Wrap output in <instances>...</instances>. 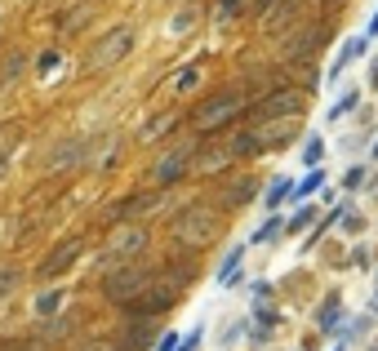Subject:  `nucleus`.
Wrapping results in <instances>:
<instances>
[{
  "instance_id": "9",
  "label": "nucleus",
  "mask_w": 378,
  "mask_h": 351,
  "mask_svg": "<svg viewBox=\"0 0 378 351\" xmlns=\"http://www.w3.org/2000/svg\"><path fill=\"white\" fill-rule=\"evenodd\" d=\"M254 134H258L263 151L276 147V142H289L298 134V116H271V120H254Z\"/></svg>"
},
{
  "instance_id": "34",
  "label": "nucleus",
  "mask_w": 378,
  "mask_h": 351,
  "mask_svg": "<svg viewBox=\"0 0 378 351\" xmlns=\"http://www.w3.org/2000/svg\"><path fill=\"white\" fill-rule=\"evenodd\" d=\"M338 218H343V223H338V227H343V231H361V218H356L352 210H343Z\"/></svg>"
},
{
  "instance_id": "23",
  "label": "nucleus",
  "mask_w": 378,
  "mask_h": 351,
  "mask_svg": "<svg viewBox=\"0 0 378 351\" xmlns=\"http://www.w3.org/2000/svg\"><path fill=\"white\" fill-rule=\"evenodd\" d=\"M14 142H18V125H0V165L9 160V151H14Z\"/></svg>"
},
{
  "instance_id": "28",
  "label": "nucleus",
  "mask_w": 378,
  "mask_h": 351,
  "mask_svg": "<svg viewBox=\"0 0 378 351\" xmlns=\"http://www.w3.org/2000/svg\"><path fill=\"white\" fill-rule=\"evenodd\" d=\"M320 156H325V142H320V138H307V147H302V160L316 169V165H320Z\"/></svg>"
},
{
  "instance_id": "1",
  "label": "nucleus",
  "mask_w": 378,
  "mask_h": 351,
  "mask_svg": "<svg viewBox=\"0 0 378 351\" xmlns=\"http://www.w3.org/2000/svg\"><path fill=\"white\" fill-rule=\"evenodd\" d=\"M192 280V267H169L165 276H156V280H147L143 284V293H138L129 307L138 311V316H160V311H169L178 302V293H183V284Z\"/></svg>"
},
{
  "instance_id": "32",
  "label": "nucleus",
  "mask_w": 378,
  "mask_h": 351,
  "mask_svg": "<svg viewBox=\"0 0 378 351\" xmlns=\"http://www.w3.org/2000/svg\"><path fill=\"white\" fill-rule=\"evenodd\" d=\"M307 223H311V210H298V214H294V218H289V223H285V227H289V231H302V227H307Z\"/></svg>"
},
{
  "instance_id": "44",
  "label": "nucleus",
  "mask_w": 378,
  "mask_h": 351,
  "mask_svg": "<svg viewBox=\"0 0 378 351\" xmlns=\"http://www.w3.org/2000/svg\"><path fill=\"white\" fill-rule=\"evenodd\" d=\"M329 5H334V0H329Z\"/></svg>"
},
{
  "instance_id": "42",
  "label": "nucleus",
  "mask_w": 378,
  "mask_h": 351,
  "mask_svg": "<svg viewBox=\"0 0 378 351\" xmlns=\"http://www.w3.org/2000/svg\"><path fill=\"white\" fill-rule=\"evenodd\" d=\"M334 351H343V347H334Z\"/></svg>"
},
{
  "instance_id": "11",
  "label": "nucleus",
  "mask_w": 378,
  "mask_h": 351,
  "mask_svg": "<svg viewBox=\"0 0 378 351\" xmlns=\"http://www.w3.org/2000/svg\"><path fill=\"white\" fill-rule=\"evenodd\" d=\"M365 45H370L365 36H347V41H343V49H338V58H334V67L325 71V84H329V80H338V76H343L347 67H352V63L365 54Z\"/></svg>"
},
{
  "instance_id": "35",
  "label": "nucleus",
  "mask_w": 378,
  "mask_h": 351,
  "mask_svg": "<svg viewBox=\"0 0 378 351\" xmlns=\"http://www.w3.org/2000/svg\"><path fill=\"white\" fill-rule=\"evenodd\" d=\"M187 27H192V14H178L174 23H169V32H187Z\"/></svg>"
},
{
  "instance_id": "37",
  "label": "nucleus",
  "mask_w": 378,
  "mask_h": 351,
  "mask_svg": "<svg viewBox=\"0 0 378 351\" xmlns=\"http://www.w3.org/2000/svg\"><path fill=\"white\" fill-rule=\"evenodd\" d=\"M196 343H201V329H192V334H187V343L178 347V351H196Z\"/></svg>"
},
{
  "instance_id": "24",
  "label": "nucleus",
  "mask_w": 378,
  "mask_h": 351,
  "mask_svg": "<svg viewBox=\"0 0 378 351\" xmlns=\"http://www.w3.org/2000/svg\"><path fill=\"white\" fill-rule=\"evenodd\" d=\"M289 192H294V183H289V178H276V183L267 187V205H280Z\"/></svg>"
},
{
  "instance_id": "2",
  "label": "nucleus",
  "mask_w": 378,
  "mask_h": 351,
  "mask_svg": "<svg viewBox=\"0 0 378 351\" xmlns=\"http://www.w3.org/2000/svg\"><path fill=\"white\" fill-rule=\"evenodd\" d=\"M219 210L214 205H187L183 214L174 218V240L187 245V249H205V245L219 236Z\"/></svg>"
},
{
  "instance_id": "39",
  "label": "nucleus",
  "mask_w": 378,
  "mask_h": 351,
  "mask_svg": "<svg viewBox=\"0 0 378 351\" xmlns=\"http://www.w3.org/2000/svg\"><path fill=\"white\" fill-rule=\"evenodd\" d=\"M370 36H378V14H374V18H370Z\"/></svg>"
},
{
  "instance_id": "30",
  "label": "nucleus",
  "mask_w": 378,
  "mask_h": 351,
  "mask_svg": "<svg viewBox=\"0 0 378 351\" xmlns=\"http://www.w3.org/2000/svg\"><path fill=\"white\" fill-rule=\"evenodd\" d=\"M361 183H365V169H361V165H352V169H347V178H343V187H347V192H356Z\"/></svg>"
},
{
  "instance_id": "31",
  "label": "nucleus",
  "mask_w": 378,
  "mask_h": 351,
  "mask_svg": "<svg viewBox=\"0 0 378 351\" xmlns=\"http://www.w3.org/2000/svg\"><path fill=\"white\" fill-rule=\"evenodd\" d=\"M0 351H41V343H32V338H14V343H5Z\"/></svg>"
},
{
  "instance_id": "10",
  "label": "nucleus",
  "mask_w": 378,
  "mask_h": 351,
  "mask_svg": "<svg viewBox=\"0 0 378 351\" xmlns=\"http://www.w3.org/2000/svg\"><path fill=\"white\" fill-rule=\"evenodd\" d=\"M80 253H85V245H80V236H71V240H63V245H58V249H54V253H49V258H45V262H41V280H54V276H63V271H67V267H71V262H76V258H80Z\"/></svg>"
},
{
  "instance_id": "16",
  "label": "nucleus",
  "mask_w": 378,
  "mask_h": 351,
  "mask_svg": "<svg viewBox=\"0 0 378 351\" xmlns=\"http://www.w3.org/2000/svg\"><path fill=\"white\" fill-rule=\"evenodd\" d=\"M63 298H67L63 289H45V293H36V316H54V311L63 307Z\"/></svg>"
},
{
  "instance_id": "19",
  "label": "nucleus",
  "mask_w": 378,
  "mask_h": 351,
  "mask_svg": "<svg viewBox=\"0 0 378 351\" xmlns=\"http://www.w3.org/2000/svg\"><path fill=\"white\" fill-rule=\"evenodd\" d=\"M80 156H85V142H63V147H58V156H54V169L71 165V160H80Z\"/></svg>"
},
{
  "instance_id": "18",
  "label": "nucleus",
  "mask_w": 378,
  "mask_h": 351,
  "mask_svg": "<svg viewBox=\"0 0 378 351\" xmlns=\"http://www.w3.org/2000/svg\"><path fill=\"white\" fill-rule=\"evenodd\" d=\"M241 258H245V249H232L223 258V267H219V284H232L236 280V267H241Z\"/></svg>"
},
{
  "instance_id": "12",
  "label": "nucleus",
  "mask_w": 378,
  "mask_h": 351,
  "mask_svg": "<svg viewBox=\"0 0 378 351\" xmlns=\"http://www.w3.org/2000/svg\"><path fill=\"white\" fill-rule=\"evenodd\" d=\"M174 125H178V111H160L156 120H147V125L138 129V138H143V142H156V138H165Z\"/></svg>"
},
{
  "instance_id": "41",
  "label": "nucleus",
  "mask_w": 378,
  "mask_h": 351,
  "mask_svg": "<svg viewBox=\"0 0 378 351\" xmlns=\"http://www.w3.org/2000/svg\"><path fill=\"white\" fill-rule=\"evenodd\" d=\"M370 351H378V343H374V347H370Z\"/></svg>"
},
{
  "instance_id": "43",
  "label": "nucleus",
  "mask_w": 378,
  "mask_h": 351,
  "mask_svg": "<svg viewBox=\"0 0 378 351\" xmlns=\"http://www.w3.org/2000/svg\"><path fill=\"white\" fill-rule=\"evenodd\" d=\"M374 156H378V147H374Z\"/></svg>"
},
{
  "instance_id": "26",
  "label": "nucleus",
  "mask_w": 378,
  "mask_h": 351,
  "mask_svg": "<svg viewBox=\"0 0 378 351\" xmlns=\"http://www.w3.org/2000/svg\"><path fill=\"white\" fill-rule=\"evenodd\" d=\"M356 102H361V93H347V98H338V102H334V107H329V120H343V116H347V111H352V107H356Z\"/></svg>"
},
{
  "instance_id": "36",
  "label": "nucleus",
  "mask_w": 378,
  "mask_h": 351,
  "mask_svg": "<svg viewBox=\"0 0 378 351\" xmlns=\"http://www.w3.org/2000/svg\"><path fill=\"white\" fill-rule=\"evenodd\" d=\"M236 9H241V0H223L219 14H223V18H236Z\"/></svg>"
},
{
  "instance_id": "7",
  "label": "nucleus",
  "mask_w": 378,
  "mask_h": 351,
  "mask_svg": "<svg viewBox=\"0 0 378 351\" xmlns=\"http://www.w3.org/2000/svg\"><path fill=\"white\" fill-rule=\"evenodd\" d=\"M302 107H307V93L302 89H276L267 93V98L254 107V120H271V116H302Z\"/></svg>"
},
{
  "instance_id": "21",
  "label": "nucleus",
  "mask_w": 378,
  "mask_h": 351,
  "mask_svg": "<svg viewBox=\"0 0 378 351\" xmlns=\"http://www.w3.org/2000/svg\"><path fill=\"white\" fill-rule=\"evenodd\" d=\"M18 280H23V271H18V267H0V298H9V293L18 289Z\"/></svg>"
},
{
  "instance_id": "29",
  "label": "nucleus",
  "mask_w": 378,
  "mask_h": 351,
  "mask_svg": "<svg viewBox=\"0 0 378 351\" xmlns=\"http://www.w3.org/2000/svg\"><path fill=\"white\" fill-rule=\"evenodd\" d=\"M18 71H23V54H9V63L0 67V84H9V80H14Z\"/></svg>"
},
{
  "instance_id": "20",
  "label": "nucleus",
  "mask_w": 378,
  "mask_h": 351,
  "mask_svg": "<svg viewBox=\"0 0 378 351\" xmlns=\"http://www.w3.org/2000/svg\"><path fill=\"white\" fill-rule=\"evenodd\" d=\"M196 84H201V67H183V71L174 76V89H178V93H192Z\"/></svg>"
},
{
  "instance_id": "14",
  "label": "nucleus",
  "mask_w": 378,
  "mask_h": 351,
  "mask_svg": "<svg viewBox=\"0 0 378 351\" xmlns=\"http://www.w3.org/2000/svg\"><path fill=\"white\" fill-rule=\"evenodd\" d=\"M338 320H343V307H338V293H334V298L316 311V325L325 329V334H338Z\"/></svg>"
},
{
  "instance_id": "38",
  "label": "nucleus",
  "mask_w": 378,
  "mask_h": 351,
  "mask_svg": "<svg viewBox=\"0 0 378 351\" xmlns=\"http://www.w3.org/2000/svg\"><path fill=\"white\" fill-rule=\"evenodd\" d=\"M174 347H178V338H174V334H165V338H160V351H174Z\"/></svg>"
},
{
  "instance_id": "8",
  "label": "nucleus",
  "mask_w": 378,
  "mask_h": 351,
  "mask_svg": "<svg viewBox=\"0 0 378 351\" xmlns=\"http://www.w3.org/2000/svg\"><path fill=\"white\" fill-rule=\"evenodd\" d=\"M143 249H147V227L143 223H116V231L107 240L111 258H138Z\"/></svg>"
},
{
  "instance_id": "33",
  "label": "nucleus",
  "mask_w": 378,
  "mask_h": 351,
  "mask_svg": "<svg viewBox=\"0 0 378 351\" xmlns=\"http://www.w3.org/2000/svg\"><path fill=\"white\" fill-rule=\"evenodd\" d=\"M58 67V54H41V63H36V76H45V71H54Z\"/></svg>"
},
{
  "instance_id": "3",
  "label": "nucleus",
  "mask_w": 378,
  "mask_h": 351,
  "mask_svg": "<svg viewBox=\"0 0 378 351\" xmlns=\"http://www.w3.org/2000/svg\"><path fill=\"white\" fill-rule=\"evenodd\" d=\"M151 280L147 262H134V258H120L116 267L102 276V293H107L111 302H134L138 293H143V284Z\"/></svg>"
},
{
  "instance_id": "15",
  "label": "nucleus",
  "mask_w": 378,
  "mask_h": 351,
  "mask_svg": "<svg viewBox=\"0 0 378 351\" xmlns=\"http://www.w3.org/2000/svg\"><path fill=\"white\" fill-rule=\"evenodd\" d=\"M227 151H232V156H263V142H258L254 129H245V134H236V142Z\"/></svg>"
},
{
  "instance_id": "13",
  "label": "nucleus",
  "mask_w": 378,
  "mask_h": 351,
  "mask_svg": "<svg viewBox=\"0 0 378 351\" xmlns=\"http://www.w3.org/2000/svg\"><path fill=\"white\" fill-rule=\"evenodd\" d=\"M151 338H156V325H151V320H138V325H129V338H125L120 351H138V347H147Z\"/></svg>"
},
{
  "instance_id": "6",
  "label": "nucleus",
  "mask_w": 378,
  "mask_h": 351,
  "mask_svg": "<svg viewBox=\"0 0 378 351\" xmlns=\"http://www.w3.org/2000/svg\"><path fill=\"white\" fill-rule=\"evenodd\" d=\"M129 49H134V32H129V27H116V32H107L98 45H93V54H89V71H107L111 63H120Z\"/></svg>"
},
{
  "instance_id": "17",
  "label": "nucleus",
  "mask_w": 378,
  "mask_h": 351,
  "mask_svg": "<svg viewBox=\"0 0 378 351\" xmlns=\"http://www.w3.org/2000/svg\"><path fill=\"white\" fill-rule=\"evenodd\" d=\"M316 36H320L316 27H311V32H302L294 45H285V54H289V58H302V54H311V49H316Z\"/></svg>"
},
{
  "instance_id": "4",
  "label": "nucleus",
  "mask_w": 378,
  "mask_h": 351,
  "mask_svg": "<svg viewBox=\"0 0 378 351\" xmlns=\"http://www.w3.org/2000/svg\"><path fill=\"white\" fill-rule=\"evenodd\" d=\"M241 107H245L241 93H219V98L201 102V107L192 111V129H196V134H214V129L232 125V120L241 116Z\"/></svg>"
},
{
  "instance_id": "22",
  "label": "nucleus",
  "mask_w": 378,
  "mask_h": 351,
  "mask_svg": "<svg viewBox=\"0 0 378 351\" xmlns=\"http://www.w3.org/2000/svg\"><path fill=\"white\" fill-rule=\"evenodd\" d=\"M254 196V183L249 178H241V183H232V192H227V205H245Z\"/></svg>"
},
{
  "instance_id": "40",
  "label": "nucleus",
  "mask_w": 378,
  "mask_h": 351,
  "mask_svg": "<svg viewBox=\"0 0 378 351\" xmlns=\"http://www.w3.org/2000/svg\"><path fill=\"white\" fill-rule=\"evenodd\" d=\"M370 311H374V316H378V298H374V307H370Z\"/></svg>"
},
{
  "instance_id": "27",
  "label": "nucleus",
  "mask_w": 378,
  "mask_h": 351,
  "mask_svg": "<svg viewBox=\"0 0 378 351\" xmlns=\"http://www.w3.org/2000/svg\"><path fill=\"white\" fill-rule=\"evenodd\" d=\"M280 227H285V218H267V223L258 227V231H254V245H263V240H271V236L280 231Z\"/></svg>"
},
{
  "instance_id": "25",
  "label": "nucleus",
  "mask_w": 378,
  "mask_h": 351,
  "mask_svg": "<svg viewBox=\"0 0 378 351\" xmlns=\"http://www.w3.org/2000/svg\"><path fill=\"white\" fill-rule=\"evenodd\" d=\"M320 183H325V174H320V169H311V174H307V178H302V183L294 187V196H298V201H302V196H311V192H316Z\"/></svg>"
},
{
  "instance_id": "5",
  "label": "nucleus",
  "mask_w": 378,
  "mask_h": 351,
  "mask_svg": "<svg viewBox=\"0 0 378 351\" xmlns=\"http://www.w3.org/2000/svg\"><path fill=\"white\" fill-rule=\"evenodd\" d=\"M192 160H196V142H174V147H169L165 156L151 165V187H160V192H165L169 183H178V178L192 169Z\"/></svg>"
}]
</instances>
